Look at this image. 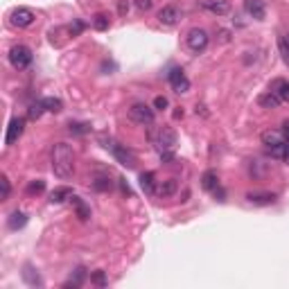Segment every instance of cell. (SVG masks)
Here are the masks:
<instances>
[{
  "instance_id": "cell-1",
  "label": "cell",
  "mask_w": 289,
  "mask_h": 289,
  "mask_svg": "<svg viewBox=\"0 0 289 289\" xmlns=\"http://www.w3.org/2000/svg\"><path fill=\"white\" fill-rule=\"evenodd\" d=\"M52 172L59 179H70L75 174V152L70 144L57 142L52 147Z\"/></svg>"
},
{
  "instance_id": "cell-2",
  "label": "cell",
  "mask_w": 289,
  "mask_h": 289,
  "mask_svg": "<svg viewBox=\"0 0 289 289\" xmlns=\"http://www.w3.org/2000/svg\"><path fill=\"white\" fill-rule=\"evenodd\" d=\"M152 142L158 149V154H174L176 149V131L172 127H161L156 133H152Z\"/></svg>"
},
{
  "instance_id": "cell-3",
  "label": "cell",
  "mask_w": 289,
  "mask_h": 289,
  "mask_svg": "<svg viewBox=\"0 0 289 289\" xmlns=\"http://www.w3.org/2000/svg\"><path fill=\"white\" fill-rule=\"evenodd\" d=\"M32 50L27 45H14L12 50H9V64L14 66L16 70H25L27 66L32 64Z\"/></svg>"
},
{
  "instance_id": "cell-4",
  "label": "cell",
  "mask_w": 289,
  "mask_h": 289,
  "mask_svg": "<svg viewBox=\"0 0 289 289\" xmlns=\"http://www.w3.org/2000/svg\"><path fill=\"white\" fill-rule=\"evenodd\" d=\"M107 149H111L113 152V156L118 158V163L120 165H124V167H136V154L131 152V149H127V147H122V144H118V142H113V140H109L107 144H104Z\"/></svg>"
},
{
  "instance_id": "cell-5",
  "label": "cell",
  "mask_w": 289,
  "mask_h": 289,
  "mask_svg": "<svg viewBox=\"0 0 289 289\" xmlns=\"http://www.w3.org/2000/svg\"><path fill=\"white\" fill-rule=\"evenodd\" d=\"M185 41H187V47H190L192 52H204L206 47H208L210 36H208V32L201 30V27H192V30L187 32Z\"/></svg>"
},
{
  "instance_id": "cell-6",
  "label": "cell",
  "mask_w": 289,
  "mask_h": 289,
  "mask_svg": "<svg viewBox=\"0 0 289 289\" xmlns=\"http://www.w3.org/2000/svg\"><path fill=\"white\" fill-rule=\"evenodd\" d=\"M129 118L138 124H154V109L147 107V104L138 102L129 109Z\"/></svg>"
},
{
  "instance_id": "cell-7",
  "label": "cell",
  "mask_w": 289,
  "mask_h": 289,
  "mask_svg": "<svg viewBox=\"0 0 289 289\" xmlns=\"http://www.w3.org/2000/svg\"><path fill=\"white\" fill-rule=\"evenodd\" d=\"M34 12L27 7H18L12 12V16H9V21H12L14 27H30L32 23H34Z\"/></svg>"
},
{
  "instance_id": "cell-8",
  "label": "cell",
  "mask_w": 289,
  "mask_h": 289,
  "mask_svg": "<svg viewBox=\"0 0 289 289\" xmlns=\"http://www.w3.org/2000/svg\"><path fill=\"white\" fill-rule=\"evenodd\" d=\"M179 21H181V9L176 7V5H165V7L158 12V23H161V25L172 27Z\"/></svg>"
},
{
  "instance_id": "cell-9",
  "label": "cell",
  "mask_w": 289,
  "mask_h": 289,
  "mask_svg": "<svg viewBox=\"0 0 289 289\" xmlns=\"http://www.w3.org/2000/svg\"><path fill=\"white\" fill-rule=\"evenodd\" d=\"M23 129H25V120H23V118H12V120H9L7 136H5V144L18 142V138L23 136Z\"/></svg>"
},
{
  "instance_id": "cell-10",
  "label": "cell",
  "mask_w": 289,
  "mask_h": 289,
  "mask_svg": "<svg viewBox=\"0 0 289 289\" xmlns=\"http://www.w3.org/2000/svg\"><path fill=\"white\" fill-rule=\"evenodd\" d=\"M170 84L176 93H187L190 90V79L185 77V72L181 68H172L170 70Z\"/></svg>"
},
{
  "instance_id": "cell-11",
  "label": "cell",
  "mask_w": 289,
  "mask_h": 289,
  "mask_svg": "<svg viewBox=\"0 0 289 289\" xmlns=\"http://www.w3.org/2000/svg\"><path fill=\"white\" fill-rule=\"evenodd\" d=\"M244 7H247V12L251 14L255 21H264V16H267V5H264V0H244Z\"/></svg>"
},
{
  "instance_id": "cell-12",
  "label": "cell",
  "mask_w": 289,
  "mask_h": 289,
  "mask_svg": "<svg viewBox=\"0 0 289 289\" xmlns=\"http://www.w3.org/2000/svg\"><path fill=\"white\" fill-rule=\"evenodd\" d=\"M276 199L278 197L273 192H249L247 195V201L255 206H271V204H276Z\"/></svg>"
},
{
  "instance_id": "cell-13",
  "label": "cell",
  "mask_w": 289,
  "mask_h": 289,
  "mask_svg": "<svg viewBox=\"0 0 289 289\" xmlns=\"http://www.w3.org/2000/svg\"><path fill=\"white\" fill-rule=\"evenodd\" d=\"M199 5L204 9H208V12L217 14V16H224V14H228L230 5L226 3V0H199Z\"/></svg>"
},
{
  "instance_id": "cell-14",
  "label": "cell",
  "mask_w": 289,
  "mask_h": 289,
  "mask_svg": "<svg viewBox=\"0 0 289 289\" xmlns=\"http://www.w3.org/2000/svg\"><path fill=\"white\" fill-rule=\"evenodd\" d=\"M269 90H271L280 102H289V81L287 79H273Z\"/></svg>"
},
{
  "instance_id": "cell-15",
  "label": "cell",
  "mask_w": 289,
  "mask_h": 289,
  "mask_svg": "<svg viewBox=\"0 0 289 289\" xmlns=\"http://www.w3.org/2000/svg\"><path fill=\"white\" fill-rule=\"evenodd\" d=\"M262 142L267 144V149H273V147H280V144H285V136H282V131H264L262 133Z\"/></svg>"
},
{
  "instance_id": "cell-16",
  "label": "cell",
  "mask_w": 289,
  "mask_h": 289,
  "mask_svg": "<svg viewBox=\"0 0 289 289\" xmlns=\"http://www.w3.org/2000/svg\"><path fill=\"white\" fill-rule=\"evenodd\" d=\"M201 187L208 192H215L219 187V176H217L215 170H206L204 176H201Z\"/></svg>"
},
{
  "instance_id": "cell-17",
  "label": "cell",
  "mask_w": 289,
  "mask_h": 289,
  "mask_svg": "<svg viewBox=\"0 0 289 289\" xmlns=\"http://www.w3.org/2000/svg\"><path fill=\"white\" fill-rule=\"evenodd\" d=\"M23 280H25L30 287H41L43 285L41 276L34 271V267H32V264H25V267H23Z\"/></svg>"
},
{
  "instance_id": "cell-18",
  "label": "cell",
  "mask_w": 289,
  "mask_h": 289,
  "mask_svg": "<svg viewBox=\"0 0 289 289\" xmlns=\"http://www.w3.org/2000/svg\"><path fill=\"white\" fill-rule=\"evenodd\" d=\"M140 187L147 195H156V176H154V172H142L140 174Z\"/></svg>"
},
{
  "instance_id": "cell-19",
  "label": "cell",
  "mask_w": 289,
  "mask_h": 289,
  "mask_svg": "<svg viewBox=\"0 0 289 289\" xmlns=\"http://www.w3.org/2000/svg\"><path fill=\"white\" fill-rule=\"evenodd\" d=\"M70 197H72V190H70V187L61 185V187H57V190L50 192V204H64V201H68Z\"/></svg>"
},
{
  "instance_id": "cell-20",
  "label": "cell",
  "mask_w": 289,
  "mask_h": 289,
  "mask_svg": "<svg viewBox=\"0 0 289 289\" xmlns=\"http://www.w3.org/2000/svg\"><path fill=\"white\" fill-rule=\"evenodd\" d=\"M176 187H179L176 179H167V181H163L161 185L156 187V195H158V197H172V195L176 192Z\"/></svg>"
},
{
  "instance_id": "cell-21",
  "label": "cell",
  "mask_w": 289,
  "mask_h": 289,
  "mask_svg": "<svg viewBox=\"0 0 289 289\" xmlns=\"http://www.w3.org/2000/svg\"><path fill=\"white\" fill-rule=\"evenodd\" d=\"M258 102H260V107H262V109H276L278 104H282L280 100H278L276 95L271 93V90H267V93H262V95H260V98H258Z\"/></svg>"
},
{
  "instance_id": "cell-22",
  "label": "cell",
  "mask_w": 289,
  "mask_h": 289,
  "mask_svg": "<svg viewBox=\"0 0 289 289\" xmlns=\"http://www.w3.org/2000/svg\"><path fill=\"white\" fill-rule=\"evenodd\" d=\"M7 224H9V228H12V230L23 228V226L27 224V215H25V213H18V210H16V213L9 215V221H7Z\"/></svg>"
},
{
  "instance_id": "cell-23",
  "label": "cell",
  "mask_w": 289,
  "mask_h": 289,
  "mask_svg": "<svg viewBox=\"0 0 289 289\" xmlns=\"http://www.w3.org/2000/svg\"><path fill=\"white\" fill-rule=\"evenodd\" d=\"M70 201H72V204H75V208H77V217H79L81 221H86V219H88V217H90V210H88V206H86L84 201H81L79 197H75V195L70 197Z\"/></svg>"
},
{
  "instance_id": "cell-24",
  "label": "cell",
  "mask_w": 289,
  "mask_h": 289,
  "mask_svg": "<svg viewBox=\"0 0 289 289\" xmlns=\"http://www.w3.org/2000/svg\"><path fill=\"white\" fill-rule=\"evenodd\" d=\"M84 278H86V269L84 267H79V269H75V278H70L68 282H66V289H70V287H79L81 282H84Z\"/></svg>"
},
{
  "instance_id": "cell-25",
  "label": "cell",
  "mask_w": 289,
  "mask_h": 289,
  "mask_svg": "<svg viewBox=\"0 0 289 289\" xmlns=\"http://www.w3.org/2000/svg\"><path fill=\"white\" fill-rule=\"evenodd\" d=\"M109 25H111V21H109L107 14H95V16H93V27H95V30L104 32V30H109Z\"/></svg>"
},
{
  "instance_id": "cell-26",
  "label": "cell",
  "mask_w": 289,
  "mask_h": 289,
  "mask_svg": "<svg viewBox=\"0 0 289 289\" xmlns=\"http://www.w3.org/2000/svg\"><path fill=\"white\" fill-rule=\"evenodd\" d=\"M43 111H45V104H43V100H41V102L30 104V109H27V118H30V120H38V118L43 115Z\"/></svg>"
},
{
  "instance_id": "cell-27",
  "label": "cell",
  "mask_w": 289,
  "mask_h": 289,
  "mask_svg": "<svg viewBox=\"0 0 289 289\" xmlns=\"http://www.w3.org/2000/svg\"><path fill=\"white\" fill-rule=\"evenodd\" d=\"M43 104H45V111H50V113H59V111L64 109V102H61L59 98H45Z\"/></svg>"
},
{
  "instance_id": "cell-28",
  "label": "cell",
  "mask_w": 289,
  "mask_h": 289,
  "mask_svg": "<svg viewBox=\"0 0 289 289\" xmlns=\"http://www.w3.org/2000/svg\"><path fill=\"white\" fill-rule=\"evenodd\" d=\"M90 282H93V285H98V287H107L109 285V278H107V273H104L102 269H98V271L90 273Z\"/></svg>"
},
{
  "instance_id": "cell-29",
  "label": "cell",
  "mask_w": 289,
  "mask_h": 289,
  "mask_svg": "<svg viewBox=\"0 0 289 289\" xmlns=\"http://www.w3.org/2000/svg\"><path fill=\"white\" fill-rule=\"evenodd\" d=\"M278 45H280V55H282V61L289 64V32L287 34L280 36V41H278Z\"/></svg>"
},
{
  "instance_id": "cell-30",
  "label": "cell",
  "mask_w": 289,
  "mask_h": 289,
  "mask_svg": "<svg viewBox=\"0 0 289 289\" xmlns=\"http://www.w3.org/2000/svg\"><path fill=\"white\" fill-rule=\"evenodd\" d=\"M43 190H45V181L43 179H36L27 185V195H41Z\"/></svg>"
},
{
  "instance_id": "cell-31",
  "label": "cell",
  "mask_w": 289,
  "mask_h": 289,
  "mask_svg": "<svg viewBox=\"0 0 289 289\" xmlns=\"http://www.w3.org/2000/svg\"><path fill=\"white\" fill-rule=\"evenodd\" d=\"M90 127L84 122H70V133H75V136H84V133H88Z\"/></svg>"
},
{
  "instance_id": "cell-32",
  "label": "cell",
  "mask_w": 289,
  "mask_h": 289,
  "mask_svg": "<svg viewBox=\"0 0 289 289\" xmlns=\"http://www.w3.org/2000/svg\"><path fill=\"white\" fill-rule=\"evenodd\" d=\"M0 187H3V192H0V199L7 201L9 199V192H12V185H9L7 176H0Z\"/></svg>"
},
{
  "instance_id": "cell-33",
  "label": "cell",
  "mask_w": 289,
  "mask_h": 289,
  "mask_svg": "<svg viewBox=\"0 0 289 289\" xmlns=\"http://www.w3.org/2000/svg\"><path fill=\"white\" fill-rule=\"evenodd\" d=\"M93 187H95V190H100V192L111 190V181H109V179H104V176H100V179H95V181H93Z\"/></svg>"
},
{
  "instance_id": "cell-34",
  "label": "cell",
  "mask_w": 289,
  "mask_h": 289,
  "mask_svg": "<svg viewBox=\"0 0 289 289\" xmlns=\"http://www.w3.org/2000/svg\"><path fill=\"white\" fill-rule=\"evenodd\" d=\"M167 104L170 102H167V98H163V95H158V98L154 100V109H158V111H165Z\"/></svg>"
},
{
  "instance_id": "cell-35",
  "label": "cell",
  "mask_w": 289,
  "mask_h": 289,
  "mask_svg": "<svg viewBox=\"0 0 289 289\" xmlns=\"http://www.w3.org/2000/svg\"><path fill=\"white\" fill-rule=\"evenodd\" d=\"M136 7L140 12H147V9H152V0H136Z\"/></svg>"
},
{
  "instance_id": "cell-36",
  "label": "cell",
  "mask_w": 289,
  "mask_h": 289,
  "mask_svg": "<svg viewBox=\"0 0 289 289\" xmlns=\"http://www.w3.org/2000/svg\"><path fill=\"white\" fill-rule=\"evenodd\" d=\"M118 12H120V16H124V14L129 12V3H127V0H120V7H118Z\"/></svg>"
},
{
  "instance_id": "cell-37",
  "label": "cell",
  "mask_w": 289,
  "mask_h": 289,
  "mask_svg": "<svg viewBox=\"0 0 289 289\" xmlns=\"http://www.w3.org/2000/svg\"><path fill=\"white\" fill-rule=\"evenodd\" d=\"M282 136H285V140H289V120L282 124Z\"/></svg>"
},
{
  "instance_id": "cell-38",
  "label": "cell",
  "mask_w": 289,
  "mask_h": 289,
  "mask_svg": "<svg viewBox=\"0 0 289 289\" xmlns=\"http://www.w3.org/2000/svg\"><path fill=\"white\" fill-rule=\"evenodd\" d=\"M282 161L289 163V140L285 142V154H282Z\"/></svg>"
}]
</instances>
